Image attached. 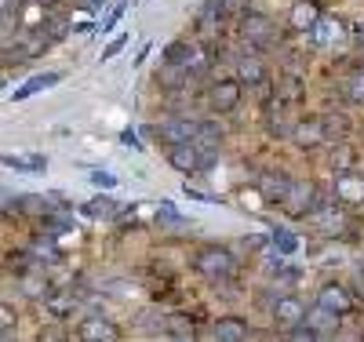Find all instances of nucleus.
Masks as SVG:
<instances>
[{
    "instance_id": "nucleus-38",
    "label": "nucleus",
    "mask_w": 364,
    "mask_h": 342,
    "mask_svg": "<svg viewBox=\"0 0 364 342\" xmlns=\"http://www.w3.org/2000/svg\"><path fill=\"white\" fill-rule=\"evenodd\" d=\"M84 4H87V8H102V4H106V0H84Z\"/></svg>"
},
{
    "instance_id": "nucleus-25",
    "label": "nucleus",
    "mask_w": 364,
    "mask_h": 342,
    "mask_svg": "<svg viewBox=\"0 0 364 342\" xmlns=\"http://www.w3.org/2000/svg\"><path fill=\"white\" fill-rule=\"evenodd\" d=\"M339 33V22H331V18H321L314 29H310V37H314V44H328L331 37Z\"/></svg>"
},
{
    "instance_id": "nucleus-33",
    "label": "nucleus",
    "mask_w": 364,
    "mask_h": 342,
    "mask_svg": "<svg viewBox=\"0 0 364 342\" xmlns=\"http://www.w3.org/2000/svg\"><path fill=\"white\" fill-rule=\"evenodd\" d=\"M288 342H317V331H310L306 324H302V328L288 331Z\"/></svg>"
},
{
    "instance_id": "nucleus-6",
    "label": "nucleus",
    "mask_w": 364,
    "mask_h": 342,
    "mask_svg": "<svg viewBox=\"0 0 364 342\" xmlns=\"http://www.w3.org/2000/svg\"><path fill=\"white\" fill-rule=\"evenodd\" d=\"M168 164H171L175 171H182V175H193V171L204 168V149H200L197 142L175 146V149H168Z\"/></svg>"
},
{
    "instance_id": "nucleus-17",
    "label": "nucleus",
    "mask_w": 364,
    "mask_h": 342,
    "mask_svg": "<svg viewBox=\"0 0 364 342\" xmlns=\"http://www.w3.org/2000/svg\"><path fill=\"white\" fill-rule=\"evenodd\" d=\"M193 44L190 41H175L164 48V66H178V70H190V62H193Z\"/></svg>"
},
{
    "instance_id": "nucleus-3",
    "label": "nucleus",
    "mask_w": 364,
    "mask_h": 342,
    "mask_svg": "<svg viewBox=\"0 0 364 342\" xmlns=\"http://www.w3.org/2000/svg\"><path fill=\"white\" fill-rule=\"evenodd\" d=\"M306 314H310L306 302L295 299V295H284V299L273 302V321H277V328H284V331L302 328V324H306Z\"/></svg>"
},
{
    "instance_id": "nucleus-31",
    "label": "nucleus",
    "mask_w": 364,
    "mask_h": 342,
    "mask_svg": "<svg viewBox=\"0 0 364 342\" xmlns=\"http://www.w3.org/2000/svg\"><path fill=\"white\" fill-rule=\"evenodd\" d=\"M128 4H132V0H120V4H117V8L109 11V18H106V22L99 26V29H102V33H109V29H113V26L120 22V15H124V11H128Z\"/></svg>"
},
{
    "instance_id": "nucleus-1",
    "label": "nucleus",
    "mask_w": 364,
    "mask_h": 342,
    "mask_svg": "<svg viewBox=\"0 0 364 342\" xmlns=\"http://www.w3.org/2000/svg\"><path fill=\"white\" fill-rule=\"evenodd\" d=\"M193 269L200 277H211V281H223V277L233 273V255L226 252L223 244H204V247H197V255H193Z\"/></svg>"
},
{
    "instance_id": "nucleus-30",
    "label": "nucleus",
    "mask_w": 364,
    "mask_h": 342,
    "mask_svg": "<svg viewBox=\"0 0 364 342\" xmlns=\"http://www.w3.org/2000/svg\"><path fill=\"white\" fill-rule=\"evenodd\" d=\"M37 259H44V262H51V259H58V252L51 247V240H33V247H29Z\"/></svg>"
},
{
    "instance_id": "nucleus-20",
    "label": "nucleus",
    "mask_w": 364,
    "mask_h": 342,
    "mask_svg": "<svg viewBox=\"0 0 364 342\" xmlns=\"http://www.w3.org/2000/svg\"><path fill=\"white\" fill-rule=\"evenodd\" d=\"M18 288H22L26 299H48V277L44 273H22Z\"/></svg>"
},
{
    "instance_id": "nucleus-12",
    "label": "nucleus",
    "mask_w": 364,
    "mask_h": 342,
    "mask_svg": "<svg viewBox=\"0 0 364 342\" xmlns=\"http://www.w3.org/2000/svg\"><path fill=\"white\" fill-rule=\"evenodd\" d=\"M336 201L343 204H364V178L360 175H339L336 178Z\"/></svg>"
},
{
    "instance_id": "nucleus-26",
    "label": "nucleus",
    "mask_w": 364,
    "mask_h": 342,
    "mask_svg": "<svg viewBox=\"0 0 364 342\" xmlns=\"http://www.w3.org/2000/svg\"><path fill=\"white\" fill-rule=\"evenodd\" d=\"M223 142V132L215 128V124H200V135H197V146L204 153H211V146H219Z\"/></svg>"
},
{
    "instance_id": "nucleus-13",
    "label": "nucleus",
    "mask_w": 364,
    "mask_h": 342,
    "mask_svg": "<svg viewBox=\"0 0 364 342\" xmlns=\"http://www.w3.org/2000/svg\"><path fill=\"white\" fill-rule=\"evenodd\" d=\"M259 190H262V197H266L269 204H284V197H288V190H291V178L281 175V171H277V175L269 171V175L259 178Z\"/></svg>"
},
{
    "instance_id": "nucleus-39",
    "label": "nucleus",
    "mask_w": 364,
    "mask_h": 342,
    "mask_svg": "<svg viewBox=\"0 0 364 342\" xmlns=\"http://www.w3.org/2000/svg\"><path fill=\"white\" fill-rule=\"evenodd\" d=\"M357 41H360V48H364V22L357 26Z\"/></svg>"
},
{
    "instance_id": "nucleus-28",
    "label": "nucleus",
    "mask_w": 364,
    "mask_h": 342,
    "mask_svg": "<svg viewBox=\"0 0 364 342\" xmlns=\"http://www.w3.org/2000/svg\"><path fill=\"white\" fill-rule=\"evenodd\" d=\"M15 324H18L15 306H11V302H4V306H0V328H4V335H15Z\"/></svg>"
},
{
    "instance_id": "nucleus-18",
    "label": "nucleus",
    "mask_w": 364,
    "mask_h": 342,
    "mask_svg": "<svg viewBox=\"0 0 364 342\" xmlns=\"http://www.w3.org/2000/svg\"><path fill=\"white\" fill-rule=\"evenodd\" d=\"M154 80H157L164 91H178V87H186L190 70H178V66H161V70L154 73Z\"/></svg>"
},
{
    "instance_id": "nucleus-9",
    "label": "nucleus",
    "mask_w": 364,
    "mask_h": 342,
    "mask_svg": "<svg viewBox=\"0 0 364 342\" xmlns=\"http://www.w3.org/2000/svg\"><path fill=\"white\" fill-rule=\"evenodd\" d=\"M291 139H295V146H299V149H314V146H321V142L328 139V132H324V120H317V117H310V120H299L295 128H291Z\"/></svg>"
},
{
    "instance_id": "nucleus-37",
    "label": "nucleus",
    "mask_w": 364,
    "mask_h": 342,
    "mask_svg": "<svg viewBox=\"0 0 364 342\" xmlns=\"http://www.w3.org/2000/svg\"><path fill=\"white\" fill-rule=\"evenodd\" d=\"M120 142H124V146H132L135 153H142V142H139V135H135V132H120Z\"/></svg>"
},
{
    "instance_id": "nucleus-8",
    "label": "nucleus",
    "mask_w": 364,
    "mask_h": 342,
    "mask_svg": "<svg viewBox=\"0 0 364 342\" xmlns=\"http://www.w3.org/2000/svg\"><path fill=\"white\" fill-rule=\"evenodd\" d=\"M281 208L291 215V219H302V215L314 208V182H291V190H288Z\"/></svg>"
},
{
    "instance_id": "nucleus-35",
    "label": "nucleus",
    "mask_w": 364,
    "mask_h": 342,
    "mask_svg": "<svg viewBox=\"0 0 364 342\" xmlns=\"http://www.w3.org/2000/svg\"><path fill=\"white\" fill-rule=\"evenodd\" d=\"M91 182L102 186V190H113V186H117V178H113L109 171H91Z\"/></svg>"
},
{
    "instance_id": "nucleus-10",
    "label": "nucleus",
    "mask_w": 364,
    "mask_h": 342,
    "mask_svg": "<svg viewBox=\"0 0 364 342\" xmlns=\"http://www.w3.org/2000/svg\"><path fill=\"white\" fill-rule=\"evenodd\" d=\"M248 335H252V328L245 317H219L215 328H211L215 342H248Z\"/></svg>"
},
{
    "instance_id": "nucleus-14",
    "label": "nucleus",
    "mask_w": 364,
    "mask_h": 342,
    "mask_svg": "<svg viewBox=\"0 0 364 342\" xmlns=\"http://www.w3.org/2000/svg\"><path fill=\"white\" fill-rule=\"evenodd\" d=\"M58 80H63V73H37V77H29L26 84H18V87L11 91V99L22 102V99H29V95H37V91H44V87H55Z\"/></svg>"
},
{
    "instance_id": "nucleus-4",
    "label": "nucleus",
    "mask_w": 364,
    "mask_h": 342,
    "mask_svg": "<svg viewBox=\"0 0 364 342\" xmlns=\"http://www.w3.org/2000/svg\"><path fill=\"white\" fill-rule=\"evenodd\" d=\"M240 87H245V84H240L237 77L211 84V91H208V109H211V113H230V109L240 102Z\"/></svg>"
},
{
    "instance_id": "nucleus-2",
    "label": "nucleus",
    "mask_w": 364,
    "mask_h": 342,
    "mask_svg": "<svg viewBox=\"0 0 364 342\" xmlns=\"http://www.w3.org/2000/svg\"><path fill=\"white\" fill-rule=\"evenodd\" d=\"M149 135L161 139L168 149H175V146H190V142H197L200 124H193V120H164V124H154V128H149Z\"/></svg>"
},
{
    "instance_id": "nucleus-29",
    "label": "nucleus",
    "mask_w": 364,
    "mask_h": 342,
    "mask_svg": "<svg viewBox=\"0 0 364 342\" xmlns=\"http://www.w3.org/2000/svg\"><path fill=\"white\" fill-rule=\"evenodd\" d=\"M128 41H132V33H117V37L109 41V48L102 51V62H109V58H113L117 51H124V48H128Z\"/></svg>"
},
{
    "instance_id": "nucleus-34",
    "label": "nucleus",
    "mask_w": 364,
    "mask_h": 342,
    "mask_svg": "<svg viewBox=\"0 0 364 342\" xmlns=\"http://www.w3.org/2000/svg\"><path fill=\"white\" fill-rule=\"evenodd\" d=\"M157 215H161L164 223H178V211H175L171 201H161V204H157Z\"/></svg>"
},
{
    "instance_id": "nucleus-19",
    "label": "nucleus",
    "mask_w": 364,
    "mask_h": 342,
    "mask_svg": "<svg viewBox=\"0 0 364 342\" xmlns=\"http://www.w3.org/2000/svg\"><path fill=\"white\" fill-rule=\"evenodd\" d=\"M4 164L15 171H44L48 168V161L37 157V153H4Z\"/></svg>"
},
{
    "instance_id": "nucleus-24",
    "label": "nucleus",
    "mask_w": 364,
    "mask_h": 342,
    "mask_svg": "<svg viewBox=\"0 0 364 342\" xmlns=\"http://www.w3.org/2000/svg\"><path fill=\"white\" fill-rule=\"evenodd\" d=\"M273 244H277V252H281V255H291L295 247H299V237H295L291 230L277 226V230H273Z\"/></svg>"
},
{
    "instance_id": "nucleus-7",
    "label": "nucleus",
    "mask_w": 364,
    "mask_h": 342,
    "mask_svg": "<svg viewBox=\"0 0 364 342\" xmlns=\"http://www.w3.org/2000/svg\"><path fill=\"white\" fill-rule=\"evenodd\" d=\"M77 338H80V342H117L120 331H117V324L106 321V317H84L80 328H77Z\"/></svg>"
},
{
    "instance_id": "nucleus-15",
    "label": "nucleus",
    "mask_w": 364,
    "mask_h": 342,
    "mask_svg": "<svg viewBox=\"0 0 364 342\" xmlns=\"http://www.w3.org/2000/svg\"><path fill=\"white\" fill-rule=\"evenodd\" d=\"M321 18H324V15L317 11V4H310V0H306V4H295V8H291L288 26H291V29H299V33H306V29H314Z\"/></svg>"
},
{
    "instance_id": "nucleus-21",
    "label": "nucleus",
    "mask_w": 364,
    "mask_h": 342,
    "mask_svg": "<svg viewBox=\"0 0 364 342\" xmlns=\"http://www.w3.org/2000/svg\"><path fill=\"white\" fill-rule=\"evenodd\" d=\"M262 77H266V70H262L259 58H240L237 62V80L240 84H259Z\"/></svg>"
},
{
    "instance_id": "nucleus-23",
    "label": "nucleus",
    "mask_w": 364,
    "mask_h": 342,
    "mask_svg": "<svg viewBox=\"0 0 364 342\" xmlns=\"http://www.w3.org/2000/svg\"><path fill=\"white\" fill-rule=\"evenodd\" d=\"M44 306L51 309L55 317H70V314H73V299H70L66 292H55V295H48V299H44Z\"/></svg>"
},
{
    "instance_id": "nucleus-32",
    "label": "nucleus",
    "mask_w": 364,
    "mask_h": 342,
    "mask_svg": "<svg viewBox=\"0 0 364 342\" xmlns=\"http://www.w3.org/2000/svg\"><path fill=\"white\" fill-rule=\"evenodd\" d=\"M324 132H328V135H343V132H346V117H339V113L324 117Z\"/></svg>"
},
{
    "instance_id": "nucleus-11",
    "label": "nucleus",
    "mask_w": 364,
    "mask_h": 342,
    "mask_svg": "<svg viewBox=\"0 0 364 342\" xmlns=\"http://www.w3.org/2000/svg\"><path fill=\"white\" fill-rule=\"evenodd\" d=\"M317 306H324L336 317H343V314H350V309H353V299H350V292L343 284H324L321 295H317Z\"/></svg>"
},
{
    "instance_id": "nucleus-16",
    "label": "nucleus",
    "mask_w": 364,
    "mask_h": 342,
    "mask_svg": "<svg viewBox=\"0 0 364 342\" xmlns=\"http://www.w3.org/2000/svg\"><path fill=\"white\" fill-rule=\"evenodd\" d=\"M306 328L310 331H317V335H324V331H336L339 328V317L331 314V309H324V306H310V314H306Z\"/></svg>"
},
{
    "instance_id": "nucleus-27",
    "label": "nucleus",
    "mask_w": 364,
    "mask_h": 342,
    "mask_svg": "<svg viewBox=\"0 0 364 342\" xmlns=\"http://www.w3.org/2000/svg\"><path fill=\"white\" fill-rule=\"evenodd\" d=\"M346 99H350V102H364V70H357V73L346 80Z\"/></svg>"
},
{
    "instance_id": "nucleus-5",
    "label": "nucleus",
    "mask_w": 364,
    "mask_h": 342,
    "mask_svg": "<svg viewBox=\"0 0 364 342\" xmlns=\"http://www.w3.org/2000/svg\"><path fill=\"white\" fill-rule=\"evenodd\" d=\"M240 41L245 44H266V41H273V22L266 18V15H259V11H248L245 18H240Z\"/></svg>"
},
{
    "instance_id": "nucleus-40",
    "label": "nucleus",
    "mask_w": 364,
    "mask_h": 342,
    "mask_svg": "<svg viewBox=\"0 0 364 342\" xmlns=\"http://www.w3.org/2000/svg\"><path fill=\"white\" fill-rule=\"evenodd\" d=\"M37 4H55V0H37Z\"/></svg>"
},
{
    "instance_id": "nucleus-36",
    "label": "nucleus",
    "mask_w": 364,
    "mask_h": 342,
    "mask_svg": "<svg viewBox=\"0 0 364 342\" xmlns=\"http://www.w3.org/2000/svg\"><path fill=\"white\" fill-rule=\"evenodd\" d=\"M245 4V0H223L219 4V18H226V15H237V8Z\"/></svg>"
},
{
    "instance_id": "nucleus-22",
    "label": "nucleus",
    "mask_w": 364,
    "mask_h": 342,
    "mask_svg": "<svg viewBox=\"0 0 364 342\" xmlns=\"http://www.w3.org/2000/svg\"><path fill=\"white\" fill-rule=\"evenodd\" d=\"M113 211H117V204L109 197H95L84 204V215H91V219H113Z\"/></svg>"
}]
</instances>
